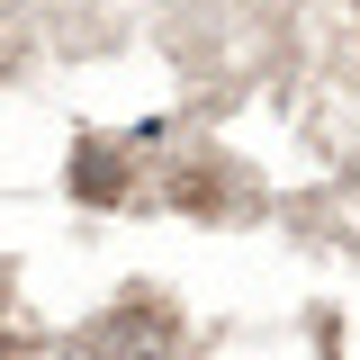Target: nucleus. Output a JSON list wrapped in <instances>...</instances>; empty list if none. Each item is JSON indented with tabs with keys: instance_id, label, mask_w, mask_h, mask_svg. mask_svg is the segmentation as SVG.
Instances as JSON below:
<instances>
[{
	"instance_id": "nucleus-2",
	"label": "nucleus",
	"mask_w": 360,
	"mask_h": 360,
	"mask_svg": "<svg viewBox=\"0 0 360 360\" xmlns=\"http://www.w3.org/2000/svg\"><path fill=\"white\" fill-rule=\"evenodd\" d=\"M72 189L99 198V207H117V198H127V162H117L108 144H72Z\"/></svg>"
},
{
	"instance_id": "nucleus-1",
	"label": "nucleus",
	"mask_w": 360,
	"mask_h": 360,
	"mask_svg": "<svg viewBox=\"0 0 360 360\" xmlns=\"http://www.w3.org/2000/svg\"><path fill=\"white\" fill-rule=\"evenodd\" d=\"M90 360H172V307H144V297L108 307L90 324Z\"/></svg>"
}]
</instances>
